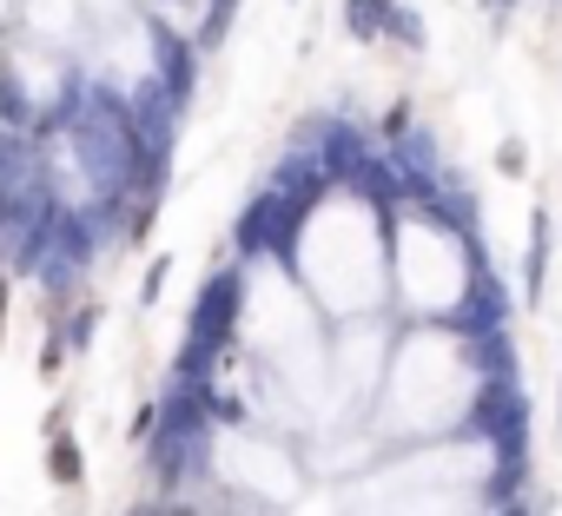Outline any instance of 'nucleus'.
<instances>
[{
    "label": "nucleus",
    "mask_w": 562,
    "mask_h": 516,
    "mask_svg": "<svg viewBox=\"0 0 562 516\" xmlns=\"http://www.w3.org/2000/svg\"><path fill=\"white\" fill-rule=\"evenodd\" d=\"M496 166H503V172H529V146H522V139H509V146L496 153Z\"/></svg>",
    "instance_id": "obj_3"
},
{
    "label": "nucleus",
    "mask_w": 562,
    "mask_h": 516,
    "mask_svg": "<svg viewBox=\"0 0 562 516\" xmlns=\"http://www.w3.org/2000/svg\"><path fill=\"white\" fill-rule=\"evenodd\" d=\"M47 476H54L60 490H74V483L87 476V463H80V444H74L67 430H54V437H47Z\"/></svg>",
    "instance_id": "obj_1"
},
{
    "label": "nucleus",
    "mask_w": 562,
    "mask_h": 516,
    "mask_svg": "<svg viewBox=\"0 0 562 516\" xmlns=\"http://www.w3.org/2000/svg\"><path fill=\"white\" fill-rule=\"evenodd\" d=\"M166 272H172V251H159L153 266H146V279H139V305H146V312L159 305V292H166Z\"/></svg>",
    "instance_id": "obj_2"
}]
</instances>
